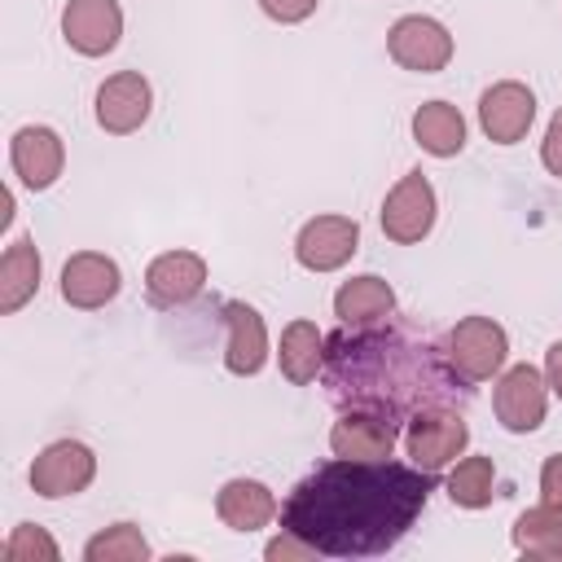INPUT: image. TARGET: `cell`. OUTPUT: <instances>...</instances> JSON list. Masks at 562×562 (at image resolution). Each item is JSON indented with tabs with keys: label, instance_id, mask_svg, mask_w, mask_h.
I'll list each match as a JSON object with an SVG mask.
<instances>
[{
	"label": "cell",
	"instance_id": "obj_1",
	"mask_svg": "<svg viewBox=\"0 0 562 562\" xmlns=\"http://www.w3.org/2000/svg\"><path fill=\"white\" fill-rule=\"evenodd\" d=\"M435 474L404 461L334 457L316 465L281 505V527L316 544L321 558H373L404 540L426 509Z\"/></svg>",
	"mask_w": 562,
	"mask_h": 562
},
{
	"label": "cell",
	"instance_id": "obj_2",
	"mask_svg": "<svg viewBox=\"0 0 562 562\" xmlns=\"http://www.w3.org/2000/svg\"><path fill=\"white\" fill-rule=\"evenodd\" d=\"M325 391L342 413L360 408L404 422L430 408H461L474 382H465L435 342L378 321L342 325L325 338Z\"/></svg>",
	"mask_w": 562,
	"mask_h": 562
},
{
	"label": "cell",
	"instance_id": "obj_3",
	"mask_svg": "<svg viewBox=\"0 0 562 562\" xmlns=\"http://www.w3.org/2000/svg\"><path fill=\"white\" fill-rule=\"evenodd\" d=\"M443 356L452 360V369L465 382H487L505 364L509 338H505V329L492 316H465V321L452 325V334L443 342Z\"/></svg>",
	"mask_w": 562,
	"mask_h": 562
},
{
	"label": "cell",
	"instance_id": "obj_4",
	"mask_svg": "<svg viewBox=\"0 0 562 562\" xmlns=\"http://www.w3.org/2000/svg\"><path fill=\"white\" fill-rule=\"evenodd\" d=\"M470 443V426L461 422L457 408H430V413H417L408 422V435H404V448L413 457L417 470H430L439 474L448 461H457Z\"/></svg>",
	"mask_w": 562,
	"mask_h": 562
},
{
	"label": "cell",
	"instance_id": "obj_5",
	"mask_svg": "<svg viewBox=\"0 0 562 562\" xmlns=\"http://www.w3.org/2000/svg\"><path fill=\"white\" fill-rule=\"evenodd\" d=\"M386 48L404 70L417 75H435L452 61V35L443 22L426 18V13H408L386 31Z\"/></svg>",
	"mask_w": 562,
	"mask_h": 562
},
{
	"label": "cell",
	"instance_id": "obj_6",
	"mask_svg": "<svg viewBox=\"0 0 562 562\" xmlns=\"http://www.w3.org/2000/svg\"><path fill=\"white\" fill-rule=\"evenodd\" d=\"M492 408H496V422L514 435H527L544 422V408H549V382L540 369L531 364H514L501 373L496 382V395H492Z\"/></svg>",
	"mask_w": 562,
	"mask_h": 562
},
{
	"label": "cell",
	"instance_id": "obj_7",
	"mask_svg": "<svg viewBox=\"0 0 562 562\" xmlns=\"http://www.w3.org/2000/svg\"><path fill=\"white\" fill-rule=\"evenodd\" d=\"M430 228H435V189L422 171H408L382 202V233L400 246H413Z\"/></svg>",
	"mask_w": 562,
	"mask_h": 562
},
{
	"label": "cell",
	"instance_id": "obj_8",
	"mask_svg": "<svg viewBox=\"0 0 562 562\" xmlns=\"http://www.w3.org/2000/svg\"><path fill=\"white\" fill-rule=\"evenodd\" d=\"M360 250V224L347 215H316L294 237V259L307 272H334Z\"/></svg>",
	"mask_w": 562,
	"mask_h": 562
},
{
	"label": "cell",
	"instance_id": "obj_9",
	"mask_svg": "<svg viewBox=\"0 0 562 562\" xmlns=\"http://www.w3.org/2000/svg\"><path fill=\"white\" fill-rule=\"evenodd\" d=\"M92 474H97L92 448L79 443V439H57V443H48V448L35 457V465H31V487H35L40 496L57 501V496L83 492V487L92 483Z\"/></svg>",
	"mask_w": 562,
	"mask_h": 562
},
{
	"label": "cell",
	"instance_id": "obj_10",
	"mask_svg": "<svg viewBox=\"0 0 562 562\" xmlns=\"http://www.w3.org/2000/svg\"><path fill=\"white\" fill-rule=\"evenodd\" d=\"M61 35L83 57H105L123 35V9L119 0H66L61 9Z\"/></svg>",
	"mask_w": 562,
	"mask_h": 562
},
{
	"label": "cell",
	"instance_id": "obj_11",
	"mask_svg": "<svg viewBox=\"0 0 562 562\" xmlns=\"http://www.w3.org/2000/svg\"><path fill=\"white\" fill-rule=\"evenodd\" d=\"M149 105H154V92L140 70H119L97 88V123L110 136L136 132L149 119Z\"/></svg>",
	"mask_w": 562,
	"mask_h": 562
},
{
	"label": "cell",
	"instance_id": "obj_12",
	"mask_svg": "<svg viewBox=\"0 0 562 562\" xmlns=\"http://www.w3.org/2000/svg\"><path fill=\"white\" fill-rule=\"evenodd\" d=\"M531 119H536V97L518 79H501V83H492L479 97V123H483L487 140H496V145L522 140L527 127H531Z\"/></svg>",
	"mask_w": 562,
	"mask_h": 562
},
{
	"label": "cell",
	"instance_id": "obj_13",
	"mask_svg": "<svg viewBox=\"0 0 562 562\" xmlns=\"http://www.w3.org/2000/svg\"><path fill=\"white\" fill-rule=\"evenodd\" d=\"M123 285V272L110 255H97V250H79L66 259L61 268V299L79 312H97L105 307Z\"/></svg>",
	"mask_w": 562,
	"mask_h": 562
},
{
	"label": "cell",
	"instance_id": "obj_14",
	"mask_svg": "<svg viewBox=\"0 0 562 562\" xmlns=\"http://www.w3.org/2000/svg\"><path fill=\"white\" fill-rule=\"evenodd\" d=\"M206 285V259L193 250H167L145 268V294L154 307H184Z\"/></svg>",
	"mask_w": 562,
	"mask_h": 562
},
{
	"label": "cell",
	"instance_id": "obj_15",
	"mask_svg": "<svg viewBox=\"0 0 562 562\" xmlns=\"http://www.w3.org/2000/svg\"><path fill=\"white\" fill-rule=\"evenodd\" d=\"M9 162H13V171H18V180L26 189H48L61 176V167H66V145H61V136L53 127L31 123V127L13 132Z\"/></svg>",
	"mask_w": 562,
	"mask_h": 562
},
{
	"label": "cell",
	"instance_id": "obj_16",
	"mask_svg": "<svg viewBox=\"0 0 562 562\" xmlns=\"http://www.w3.org/2000/svg\"><path fill=\"white\" fill-rule=\"evenodd\" d=\"M395 439H400V422L382 417V413H342L329 430V448L334 457H351V461H382L395 452Z\"/></svg>",
	"mask_w": 562,
	"mask_h": 562
},
{
	"label": "cell",
	"instance_id": "obj_17",
	"mask_svg": "<svg viewBox=\"0 0 562 562\" xmlns=\"http://www.w3.org/2000/svg\"><path fill=\"white\" fill-rule=\"evenodd\" d=\"M224 325H228V347H224V364L237 378H250L263 369L268 360V329L263 316L250 303H224Z\"/></svg>",
	"mask_w": 562,
	"mask_h": 562
},
{
	"label": "cell",
	"instance_id": "obj_18",
	"mask_svg": "<svg viewBox=\"0 0 562 562\" xmlns=\"http://www.w3.org/2000/svg\"><path fill=\"white\" fill-rule=\"evenodd\" d=\"M215 514L233 531H259L277 518V496L259 479H233L215 496Z\"/></svg>",
	"mask_w": 562,
	"mask_h": 562
},
{
	"label": "cell",
	"instance_id": "obj_19",
	"mask_svg": "<svg viewBox=\"0 0 562 562\" xmlns=\"http://www.w3.org/2000/svg\"><path fill=\"white\" fill-rule=\"evenodd\" d=\"M391 312H395V290L382 277H373V272L342 281L338 294H334V316L342 325H378Z\"/></svg>",
	"mask_w": 562,
	"mask_h": 562
},
{
	"label": "cell",
	"instance_id": "obj_20",
	"mask_svg": "<svg viewBox=\"0 0 562 562\" xmlns=\"http://www.w3.org/2000/svg\"><path fill=\"white\" fill-rule=\"evenodd\" d=\"M40 290V250L31 237H18L0 259V312L13 316Z\"/></svg>",
	"mask_w": 562,
	"mask_h": 562
},
{
	"label": "cell",
	"instance_id": "obj_21",
	"mask_svg": "<svg viewBox=\"0 0 562 562\" xmlns=\"http://www.w3.org/2000/svg\"><path fill=\"white\" fill-rule=\"evenodd\" d=\"M281 373L294 382V386H307L316 378V369H325V334L312 325V321H290L281 329Z\"/></svg>",
	"mask_w": 562,
	"mask_h": 562
},
{
	"label": "cell",
	"instance_id": "obj_22",
	"mask_svg": "<svg viewBox=\"0 0 562 562\" xmlns=\"http://www.w3.org/2000/svg\"><path fill=\"white\" fill-rule=\"evenodd\" d=\"M413 136H417V145H422L426 154L452 158V154H461V145H465V119H461V110L448 105V101H426V105L413 114Z\"/></svg>",
	"mask_w": 562,
	"mask_h": 562
},
{
	"label": "cell",
	"instance_id": "obj_23",
	"mask_svg": "<svg viewBox=\"0 0 562 562\" xmlns=\"http://www.w3.org/2000/svg\"><path fill=\"white\" fill-rule=\"evenodd\" d=\"M514 544L527 558H562V509L558 505H536V509L518 514Z\"/></svg>",
	"mask_w": 562,
	"mask_h": 562
},
{
	"label": "cell",
	"instance_id": "obj_24",
	"mask_svg": "<svg viewBox=\"0 0 562 562\" xmlns=\"http://www.w3.org/2000/svg\"><path fill=\"white\" fill-rule=\"evenodd\" d=\"M492 487H496V465L492 457H465L457 461V470L448 474V496L461 509H483L492 505Z\"/></svg>",
	"mask_w": 562,
	"mask_h": 562
},
{
	"label": "cell",
	"instance_id": "obj_25",
	"mask_svg": "<svg viewBox=\"0 0 562 562\" xmlns=\"http://www.w3.org/2000/svg\"><path fill=\"white\" fill-rule=\"evenodd\" d=\"M83 558L88 562H145L149 558V540L140 536L136 522H114V527H105L101 536H92L83 544Z\"/></svg>",
	"mask_w": 562,
	"mask_h": 562
},
{
	"label": "cell",
	"instance_id": "obj_26",
	"mask_svg": "<svg viewBox=\"0 0 562 562\" xmlns=\"http://www.w3.org/2000/svg\"><path fill=\"white\" fill-rule=\"evenodd\" d=\"M57 558H61L57 540L35 522H18L13 536L4 540V562H57Z\"/></svg>",
	"mask_w": 562,
	"mask_h": 562
},
{
	"label": "cell",
	"instance_id": "obj_27",
	"mask_svg": "<svg viewBox=\"0 0 562 562\" xmlns=\"http://www.w3.org/2000/svg\"><path fill=\"white\" fill-rule=\"evenodd\" d=\"M263 553H268V562H312V558H321L316 544H307V540L294 536V531H281Z\"/></svg>",
	"mask_w": 562,
	"mask_h": 562
},
{
	"label": "cell",
	"instance_id": "obj_28",
	"mask_svg": "<svg viewBox=\"0 0 562 562\" xmlns=\"http://www.w3.org/2000/svg\"><path fill=\"white\" fill-rule=\"evenodd\" d=\"M540 162L562 180V110L549 119V127H544V140H540Z\"/></svg>",
	"mask_w": 562,
	"mask_h": 562
},
{
	"label": "cell",
	"instance_id": "obj_29",
	"mask_svg": "<svg viewBox=\"0 0 562 562\" xmlns=\"http://www.w3.org/2000/svg\"><path fill=\"white\" fill-rule=\"evenodd\" d=\"M259 9H263L272 22H303V18H312L316 0H259Z\"/></svg>",
	"mask_w": 562,
	"mask_h": 562
},
{
	"label": "cell",
	"instance_id": "obj_30",
	"mask_svg": "<svg viewBox=\"0 0 562 562\" xmlns=\"http://www.w3.org/2000/svg\"><path fill=\"white\" fill-rule=\"evenodd\" d=\"M540 496H544V505L562 509V452L540 465Z\"/></svg>",
	"mask_w": 562,
	"mask_h": 562
},
{
	"label": "cell",
	"instance_id": "obj_31",
	"mask_svg": "<svg viewBox=\"0 0 562 562\" xmlns=\"http://www.w3.org/2000/svg\"><path fill=\"white\" fill-rule=\"evenodd\" d=\"M544 382H549V391L562 400V342H553V347L544 351Z\"/></svg>",
	"mask_w": 562,
	"mask_h": 562
},
{
	"label": "cell",
	"instance_id": "obj_32",
	"mask_svg": "<svg viewBox=\"0 0 562 562\" xmlns=\"http://www.w3.org/2000/svg\"><path fill=\"white\" fill-rule=\"evenodd\" d=\"M0 206H4V211H0V224H9V220H13V193H9V189L0 193Z\"/></svg>",
	"mask_w": 562,
	"mask_h": 562
}]
</instances>
